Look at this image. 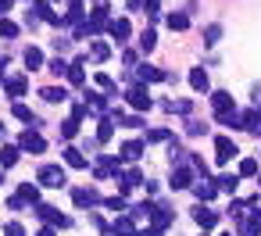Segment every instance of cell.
Wrapping results in <instances>:
<instances>
[{
    "instance_id": "7",
    "label": "cell",
    "mask_w": 261,
    "mask_h": 236,
    "mask_svg": "<svg viewBox=\"0 0 261 236\" xmlns=\"http://www.w3.org/2000/svg\"><path fill=\"white\" fill-rule=\"evenodd\" d=\"M261 232V211H250L247 222H240V236H257Z\"/></svg>"
},
{
    "instance_id": "48",
    "label": "cell",
    "mask_w": 261,
    "mask_h": 236,
    "mask_svg": "<svg viewBox=\"0 0 261 236\" xmlns=\"http://www.w3.org/2000/svg\"><path fill=\"white\" fill-rule=\"evenodd\" d=\"M147 8H161V0H147Z\"/></svg>"
},
{
    "instance_id": "17",
    "label": "cell",
    "mask_w": 261,
    "mask_h": 236,
    "mask_svg": "<svg viewBox=\"0 0 261 236\" xmlns=\"http://www.w3.org/2000/svg\"><path fill=\"white\" fill-rule=\"evenodd\" d=\"M140 154H143V143H140V140H129V143L122 147V158H125V161H136Z\"/></svg>"
},
{
    "instance_id": "28",
    "label": "cell",
    "mask_w": 261,
    "mask_h": 236,
    "mask_svg": "<svg viewBox=\"0 0 261 236\" xmlns=\"http://www.w3.org/2000/svg\"><path fill=\"white\" fill-rule=\"evenodd\" d=\"M218 40H222V25H207V29H204V43H207V47H215Z\"/></svg>"
},
{
    "instance_id": "16",
    "label": "cell",
    "mask_w": 261,
    "mask_h": 236,
    "mask_svg": "<svg viewBox=\"0 0 261 236\" xmlns=\"http://www.w3.org/2000/svg\"><path fill=\"white\" fill-rule=\"evenodd\" d=\"M140 79L143 83H158V79H165V72L154 68V65H140Z\"/></svg>"
},
{
    "instance_id": "8",
    "label": "cell",
    "mask_w": 261,
    "mask_h": 236,
    "mask_svg": "<svg viewBox=\"0 0 261 236\" xmlns=\"http://www.w3.org/2000/svg\"><path fill=\"white\" fill-rule=\"evenodd\" d=\"M243 129H247V133H254V136H261V108L243 111Z\"/></svg>"
},
{
    "instance_id": "19",
    "label": "cell",
    "mask_w": 261,
    "mask_h": 236,
    "mask_svg": "<svg viewBox=\"0 0 261 236\" xmlns=\"http://www.w3.org/2000/svg\"><path fill=\"white\" fill-rule=\"evenodd\" d=\"M115 232H118V236H133V232H136V225H133V218H129V215H122V218H115Z\"/></svg>"
},
{
    "instance_id": "35",
    "label": "cell",
    "mask_w": 261,
    "mask_h": 236,
    "mask_svg": "<svg viewBox=\"0 0 261 236\" xmlns=\"http://www.w3.org/2000/svg\"><path fill=\"white\" fill-rule=\"evenodd\" d=\"M75 133H79V122H75V118H68V122H61V136H68V140H72Z\"/></svg>"
},
{
    "instance_id": "32",
    "label": "cell",
    "mask_w": 261,
    "mask_h": 236,
    "mask_svg": "<svg viewBox=\"0 0 261 236\" xmlns=\"http://www.w3.org/2000/svg\"><path fill=\"white\" fill-rule=\"evenodd\" d=\"M0 36L15 40V36H18V25H15V22H8V18H0Z\"/></svg>"
},
{
    "instance_id": "12",
    "label": "cell",
    "mask_w": 261,
    "mask_h": 236,
    "mask_svg": "<svg viewBox=\"0 0 261 236\" xmlns=\"http://www.w3.org/2000/svg\"><path fill=\"white\" fill-rule=\"evenodd\" d=\"M193 218H197V225H200V229H211V225L218 222V215H215V211H207L204 204H200V207H193Z\"/></svg>"
},
{
    "instance_id": "27",
    "label": "cell",
    "mask_w": 261,
    "mask_h": 236,
    "mask_svg": "<svg viewBox=\"0 0 261 236\" xmlns=\"http://www.w3.org/2000/svg\"><path fill=\"white\" fill-rule=\"evenodd\" d=\"M65 22H83V0H72V4H68Z\"/></svg>"
},
{
    "instance_id": "29",
    "label": "cell",
    "mask_w": 261,
    "mask_h": 236,
    "mask_svg": "<svg viewBox=\"0 0 261 236\" xmlns=\"http://www.w3.org/2000/svg\"><path fill=\"white\" fill-rule=\"evenodd\" d=\"M215 193H218V186H215V182H197V197H200V200H211Z\"/></svg>"
},
{
    "instance_id": "34",
    "label": "cell",
    "mask_w": 261,
    "mask_h": 236,
    "mask_svg": "<svg viewBox=\"0 0 261 236\" xmlns=\"http://www.w3.org/2000/svg\"><path fill=\"white\" fill-rule=\"evenodd\" d=\"M240 175H257V161L254 158H243L240 161Z\"/></svg>"
},
{
    "instance_id": "31",
    "label": "cell",
    "mask_w": 261,
    "mask_h": 236,
    "mask_svg": "<svg viewBox=\"0 0 261 236\" xmlns=\"http://www.w3.org/2000/svg\"><path fill=\"white\" fill-rule=\"evenodd\" d=\"M68 79H72L75 86H79V83L86 79V72H83V61H75V65H68Z\"/></svg>"
},
{
    "instance_id": "11",
    "label": "cell",
    "mask_w": 261,
    "mask_h": 236,
    "mask_svg": "<svg viewBox=\"0 0 261 236\" xmlns=\"http://www.w3.org/2000/svg\"><path fill=\"white\" fill-rule=\"evenodd\" d=\"M108 33L122 43V40H129V33H133V29H129V22H125V18H115V22H108Z\"/></svg>"
},
{
    "instance_id": "36",
    "label": "cell",
    "mask_w": 261,
    "mask_h": 236,
    "mask_svg": "<svg viewBox=\"0 0 261 236\" xmlns=\"http://www.w3.org/2000/svg\"><path fill=\"white\" fill-rule=\"evenodd\" d=\"M218 190H225V193H236V175H222V179H218Z\"/></svg>"
},
{
    "instance_id": "10",
    "label": "cell",
    "mask_w": 261,
    "mask_h": 236,
    "mask_svg": "<svg viewBox=\"0 0 261 236\" xmlns=\"http://www.w3.org/2000/svg\"><path fill=\"white\" fill-rule=\"evenodd\" d=\"M211 108H215L218 115H225V111H236V108H232V97H229L225 90H218V93H211Z\"/></svg>"
},
{
    "instance_id": "33",
    "label": "cell",
    "mask_w": 261,
    "mask_h": 236,
    "mask_svg": "<svg viewBox=\"0 0 261 236\" xmlns=\"http://www.w3.org/2000/svg\"><path fill=\"white\" fill-rule=\"evenodd\" d=\"M90 54H93V61H108V54H111V50H108V43H93V47H90Z\"/></svg>"
},
{
    "instance_id": "46",
    "label": "cell",
    "mask_w": 261,
    "mask_h": 236,
    "mask_svg": "<svg viewBox=\"0 0 261 236\" xmlns=\"http://www.w3.org/2000/svg\"><path fill=\"white\" fill-rule=\"evenodd\" d=\"M140 236H158V229H143V232H140Z\"/></svg>"
},
{
    "instance_id": "49",
    "label": "cell",
    "mask_w": 261,
    "mask_h": 236,
    "mask_svg": "<svg viewBox=\"0 0 261 236\" xmlns=\"http://www.w3.org/2000/svg\"><path fill=\"white\" fill-rule=\"evenodd\" d=\"M0 136H4V125H0Z\"/></svg>"
},
{
    "instance_id": "23",
    "label": "cell",
    "mask_w": 261,
    "mask_h": 236,
    "mask_svg": "<svg viewBox=\"0 0 261 236\" xmlns=\"http://www.w3.org/2000/svg\"><path fill=\"white\" fill-rule=\"evenodd\" d=\"M186 186H190V172L186 168H175L172 172V190H186Z\"/></svg>"
},
{
    "instance_id": "14",
    "label": "cell",
    "mask_w": 261,
    "mask_h": 236,
    "mask_svg": "<svg viewBox=\"0 0 261 236\" xmlns=\"http://www.w3.org/2000/svg\"><path fill=\"white\" fill-rule=\"evenodd\" d=\"M40 97L50 100V104H65V100H68V90H61V86H47V90H40Z\"/></svg>"
},
{
    "instance_id": "18",
    "label": "cell",
    "mask_w": 261,
    "mask_h": 236,
    "mask_svg": "<svg viewBox=\"0 0 261 236\" xmlns=\"http://www.w3.org/2000/svg\"><path fill=\"white\" fill-rule=\"evenodd\" d=\"M118 182H122V190H133V186H140V182H143V175H140L136 168H129L125 175H118Z\"/></svg>"
},
{
    "instance_id": "45",
    "label": "cell",
    "mask_w": 261,
    "mask_h": 236,
    "mask_svg": "<svg viewBox=\"0 0 261 236\" xmlns=\"http://www.w3.org/2000/svg\"><path fill=\"white\" fill-rule=\"evenodd\" d=\"M36 236H54V229H40V232H36Z\"/></svg>"
},
{
    "instance_id": "1",
    "label": "cell",
    "mask_w": 261,
    "mask_h": 236,
    "mask_svg": "<svg viewBox=\"0 0 261 236\" xmlns=\"http://www.w3.org/2000/svg\"><path fill=\"white\" fill-rule=\"evenodd\" d=\"M36 179H40V182H43V186H50V190H61V186H65V182H68V179H65V172H61V168H58V165H43V168H40V175H36Z\"/></svg>"
},
{
    "instance_id": "21",
    "label": "cell",
    "mask_w": 261,
    "mask_h": 236,
    "mask_svg": "<svg viewBox=\"0 0 261 236\" xmlns=\"http://www.w3.org/2000/svg\"><path fill=\"white\" fill-rule=\"evenodd\" d=\"M111 136H115V118H104V122H100V129H97V140H100V143H108Z\"/></svg>"
},
{
    "instance_id": "43",
    "label": "cell",
    "mask_w": 261,
    "mask_h": 236,
    "mask_svg": "<svg viewBox=\"0 0 261 236\" xmlns=\"http://www.w3.org/2000/svg\"><path fill=\"white\" fill-rule=\"evenodd\" d=\"M108 207H111V211H125V197H111Z\"/></svg>"
},
{
    "instance_id": "15",
    "label": "cell",
    "mask_w": 261,
    "mask_h": 236,
    "mask_svg": "<svg viewBox=\"0 0 261 236\" xmlns=\"http://www.w3.org/2000/svg\"><path fill=\"white\" fill-rule=\"evenodd\" d=\"M72 197H75V204H79V207H93V204L100 200V193H97V190H75Z\"/></svg>"
},
{
    "instance_id": "4",
    "label": "cell",
    "mask_w": 261,
    "mask_h": 236,
    "mask_svg": "<svg viewBox=\"0 0 261 236\" xmlns=\"http://www.w3.org/2000/svg\"><path fill=\"white\" fill-rule=\"evenodd\" d=\"M18 147H22V150H33V154H43V150H47V143H43V136H40V133H33V129H29V133H22V140H18Z\"/></svg>"
},
{
    "instance_id": "50",
    "label": "cell",
    "mask_w": 261,
    "mask_h": 236,
    "mask_svg": "<svg viewBox=\"0 0 261 236\" xmlns=\"http://www.w3.org/2000/svg\"><path fill=\"white\" fill-rule=\"evenodd\" d=\"M257 182H261V175H257Z\"/></svg>"
},
{
    "instance_id": "20",
    "label": "cell",
    "mask_w": 261,
    "mask_h": 236,
    "mask_svg": "<svg viewBox=\"0 0 261 236\" xmlns=\"http://www.w3.org/2000/svg\"><path fill=\"white\" fill-rule=\"evenodd\" d=\"M25 65L36 72V68L43 65V50H40V47H29V50H25Z\"/></svg>"
},
{
    "instance_id": "44",
    "label": "cell",
    "mask_w": 261,
    "mask_h": 236,
    "mask_svg": "<svg viewBox=\"0 0 261 236\" xmlns=\"http://www.w3.org/2000/svg\"><path fill=\"white\" fill-rule=\"evenodd\" d=\"M250 97H254V108H261V83L254 86V93H250Z\"/></svg>"
},
{
    "instance_id": "5",
    "label": "cell",
    "mask_w": 261,
    "mask_h": 236,
    "mask_svg": "<svg viewBox=\"0 0 261 236\" xmlns=\"http://www.w3.org/2000/svg\"><path fill=\"white\" fill-rule=\"evenodd\" d=\"M29 11H33V15H36L40 22H50V25H61V15H54V11H50V4H47V0H36V4H33Z\"/></svg>"
},
{
    "instance_id": "13",
    "label": "cell",
    "mask_w": 261,
    "mask_h": 236,
    "mask_svg": "<svg viewBox=\"0 0 261 236\" xmlns=\"http://www.w3.org/2000/svg\"><path fill=\"white\" fill-rule=\"evenodd\" d=\"M190 86H193L197 93H207V86H211V83H207V72H204V68H193V72H190Z\"/></svg>"
},
{
    "instance_id": "26",
    "label": "cell",
    "mask_w": 261,
    "mask_h": 236,
    "mask_svg": "<svg viewBox=\"0 0 261 236\" xmlns=\"http://www.w3.org/2000/svg\"><path fill=\"white\" fill-rule=\"evenodd\" d=\"M154 43H158L154 29H143V33H140V50H147V54H150V50H154Z\"/></svg>"
},
{
    "instance_id": "42",
    "label": "cell",
    "mask_w": 261,
    "mask_h": 236,
    "mask_svg": "<svg viewBox=\"0 0 261 236\" xmlns=\"http://www.w3.org/2000/svg\"><path fill=\"white\" fill-rule=\"evenodd\" d=\"M97 86H104V90H115V79H111V75H104V72H97Z\"/></svg>"
},
{
    "instance_id": "51",
    "label": "cell",
    "mask_w": 261,
    "mask_h": 236,
    "mask_svg": "<svg viewBox=\"0 0 261 236\" xmlns=\"http://www.w3.org/2000/svg\"><path fill=\"white\" fill-rule=\"evenodd\" d=\"M222 236H229V232H222Z\"/></svg>"
},
{
    "instance_id": "30",
    "label": "cell",
    "mask_w": 261,
    "mask_h": 236,
    "mask_svg": "<svg viewBox=\"0 0 261 236\" xmlns=\"http://www.w3.org/2000/svg\"><path fill=\"white\" fill-rule=\"evenodd\" d=\"M186 25H190V18H186V15H168V29H175V33H182Z\"/></svg>"
},
{
    "instance_id": "47",
    "label": "cell",
    "mask_w": 261,
    "mask_h": 236,
    "mask_svg": "<svg viewBox=\"0 0 261 236\" xmlns=\"http://www.w3.org/2000/svg\"><path fill=\"white\" fill-rule=\"evenodd\" d=\"M4 68H8V58H4V61H0V79H4Z\"/></svg>"
},
{
    "instance_id": "3",
    "label": "cell",
    "mask_w": 261,
    "mask_h": 236,
    "mask_svg": "<svg viewBox=\"0 0 261 236\" xmlns=\"http://www.w3.org/2000/svg\"><path fill=\"white\" fill-rule=\"evenodd\" d=\"M236 154H240V150H236V143H232L229 136H218V140H215V158H218L222 165H225V161H232Z\"/></svg>"
},
{
    "instance_id": "41",
    "label": "cell",
    "mask_w": 261,
    "mask_h": 236,
    "mask_svg": "<svg viewBox=\"0 0 261 236\" xmlns=\"http://www.w3.org/2000/svg\"><path fill=\"white\" fill-rule=\"evenodd\" d=\"M4 236H25V229H22L18 222H8V225H4Z\"/></svg>"
},
{
    "instance_id": "37",
    "label": "cell",
    "mask_w": 261,
    "mask_h": 236,
    "mask_svg": "<svg viewBox=\"0 0 261 236\" xmlns=\"http://www.w3.org/2000/svg\"><path fill=\"white\" fill-rule=\"evenodd\" d=\"M47 68H50V72H54V75H68V65H65V61H61V58H54V61H50V65H47Z\"/></svg>"
},
{
    "instance_id": "22",
    "label": "cell",
    "mask_w": 261,
    "mask_h": 236,
    "mask_svg": "<svg viewBox=\"0 0 261 236\" xmlns=\"http://www.w3.org/2000/svg\"><path fill=\"white\" fill-rule=\"evenodd\" d=\"M65 161H68L72 168H86V158H83V150H75V147L65 150Z\"/></svg>"
},
{
    "instance_id": "40",
    "label": "cell",
    "mask_w": 261,
    "mask_h": 236,
    "mask_svg": "<svg viewBox=\"0 0 261 236\" xmlns=\"http://www.w3.org/2000/svg\"><path fill=\"white\" fill-rule=\"evenodd\" d=\"M147 140H150V143H161V140H168V129H150Z\"/></svg>"
},
{
    "instance_id": "2",
    "label": "cell",
    "mask_w": 261,
    "mask_h": 236,
    "mask_svg": "<svg viewBox=\"0 0 261 236\" xmlns=\"http://www.w3.org/2000/svg\"><path fill=\"white\" fill-rule=\"evenodd\" d=\"M125 100H129V104H133L136 111H147V108L154 104V100H150V93H147V86H140V83H136V86H129Z\"/></svg>"
},
{
    "instance_id": "6",
    "label": "cell",
    "mask_w": 261,
    "mask_h": 236,
    "mask_svg": "<svg viewBox=\"0 0 261 236\" xmlns=\"http://www.w3.org/2000/svg\"><path fill=\"white\" fill-rule=\"evenodd\" d=\"M36 215H40L43 222H50V225H68V218H65L58 207H50V204H40V207H36Z\"/></svg>"
},
{
    "instance_id": "39",
    "label": "cell",
    "mask_w": 261,
    "mask_h": 236,
    "mask_svg": "<svg viewBox=\"0 0 261 236\" xmlns=\"http://www.w3.org/2000/svg\"><path fill=\"white\" fill-rule=\"evenodd\" d=\"M186 129H190V136H200V133H207V125H204V122H197V118H190V122H186Z\"/></svg>"
},
{
    "instance_id": "38",
    "label": "cell",
    "mask_w": 261,
    "mask_h": 236,
    "mask_svg": "<svg viewBox=\"0 0 261 236\" xmlns=\"http://www.w3.org/2000/svg\"><path fill=\"white\" fill-rule=\"evenodd\" d=\"M15 118H22V122H36V118H33V111H29L25 104H15Z\"/></svg>"
},
{
    "instance_id": "24",
    "label": "cell",
    "mask_w": 261,
    "mask_h": 236,
    "mask_svg": "<svg viewBox=\"0 0 261 236\" xmlns=\"http://www.w3.org/2000/svg\"><path fill=\"white\" fill-rule=\"evenodd\" d=\"M18 197L36 204V200H40V190H36V182H22V186H18Z\"/></svg>"
},
{
    "instance_id": "25",
    "label": "cell",
    "mask_w": 261,
    "mask_h": 236,
    "mask_svg": "<svg viewBox=\"0 0 261 236\" xmlns=\"http://www.w3.org/2000/svg\"><path fill=\"white\" fill-rule=\"evenodd\" d=\"M15 161H18V147H0V165L11 168Z\"/></svg>"
},
{
    "instance_id": "9",
    "label": "cell",
    "mask_w": 261,
    "mask_h": 236,
    "mask_svg": "<svg viewBox=\"0 0 261 236\" xmlns=\"http://www.w3.org/2000/svg\"><path fill=\"white\" fill-rule=\"evenodd\" d=\"M25 86H29L25 75H11V79H4V93H8V97H22Z\"/></svg>"
}]
</instances>
